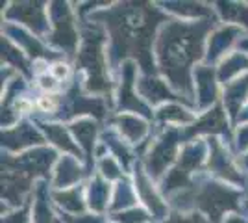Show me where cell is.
<instances>
[{
    "instance_id": "6da1fadb",
    "label": "cell",
    "mask_w": 248,
    "mask_h": 223,
    "mask_svg": "<svg viewBox=\"0 0 248 223\" xmlns=\"http://www.w3.org/2000/svg\"><path fill=\"white\" fill-rule=\"evenodd\" d=\"M172 223H197V222H195V220H184V218H182V220H176V222H172Z\"/></svg>"
}]
</instances>
